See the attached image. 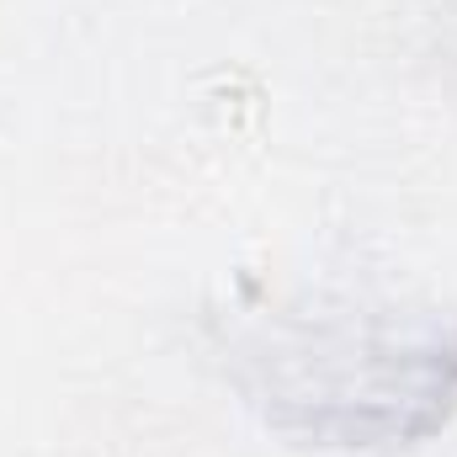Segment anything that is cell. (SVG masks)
Wrapping results in <instances>:
<instances>
[{
	"label": "cell",
	"mask_w": 457,
	"mask_h": 457,
	"mask_svg": "<svg viewBox=\"0 0 457 457\" xmlns=\"http://www.w3.org/2000/svg\"><path fill=\"white\" fill-rule=\"evenodd\" d=\"M261 404L325 447H372L431 431L457 394V336L436 320L341 314L287 320L255 345Z\"/></svg>",
	"instance_id": "6da1fadb"
}]
</instances>
